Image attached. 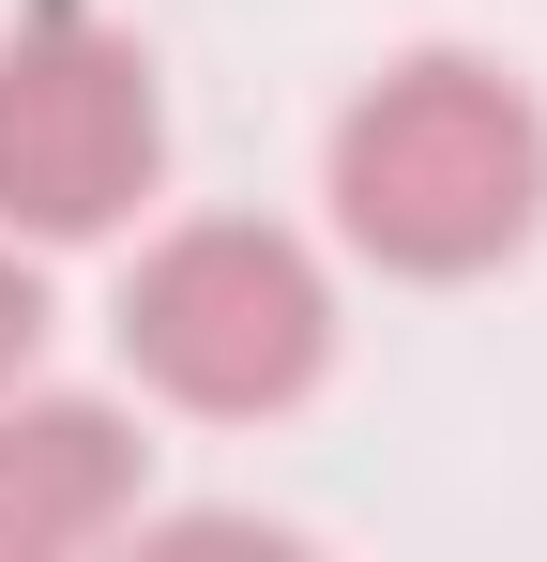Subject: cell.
<instances>
[{
  "instance_id": "obj_1",
  "label": "cell",
  "mask_w": 547,
  "mask_h": 562,
  "mask_svg": "<svg viewBox=\"0 0 547 562\" xmlns=\"http://www.w3.org/2000/svg\"><path fill=\"white\" fill-rule=\"evenodd\" d=\"M320 198H335L350 259H380L411 289L502 274L547 228V106L502 61H471V46H411V61H380L335 106Z\"/></svg>"
},
{
  "instance_id": "obj_2",
  "label": "cell",
  "mask_w": 547,
  "mask_h": 562,
  "mask_svg": "<svg viewBox=\"0 0 547 562\" xmlns=\"http://www.w3.org/2000/svg\"><path fill=\"white\" fill-rule=\"evenodd\" d=\"M122 366L153 380L198 426H274L304 411L320 366H335V274L304 228H259V213H198L168 228L137 274H122Z\"/></svg>"
},
{
  "instance_id": "obj_3",
  "label": "cell",
  "mask_w": 547,
  "mask_h": 562,
  "mask_svg": "<svg viewBox=\"0 0 547 562\" xmlns=\"http://www.w3.org/2000/svg\"><path fill=\"white\" fill-rule=\"evenodd\" d=\"M168 183V92L153 46L91 0H31L0 31V228L15 244H107Z\"/></svg>"
},
{
  "instance_id": "obj_4",
  "label": "cell",
  "mask_w": 547,
  "mask_h": 562,
  "mask_svg": "<svg viewBox=\"0 0 547 562\" xmlns=\"http://www.w3.org/2000/svg\"><path fill=\"white\" fill-rule=\"evenodd\" d=\"M153 441L107 395H0V562H77L137 517Z\"/></svg>"
},
{
  "instance_id": "obj_5",
  "label": "cell",
  "mask_w": 547,
  "mask_h": 562,
  "mask_svg": "<svg viewBox=\"0 0 547 562\" xmlns=\"http://www.w3.org/2000/svg\"><path fill=\"white\" fill-rule=\"evenodd\" d=\"M31 350H46V289H31V259H15V228H0V395L31 380Z\"/></svg>"
}]
</instances>
